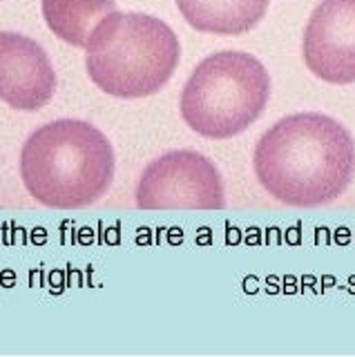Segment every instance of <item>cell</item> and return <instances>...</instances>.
Masks as SVG:
<instances>
[{
	"label": "cell",
	"mask_w": 355,
	"mask_h": 357,
	"mask_svg": "<svg viewBox=\"0 0 355 357\" xmlns=\"http://www.w3.org/2000/svg\"><path fill=\"white\" fill-rule=\"evenodd\" d=\"M114 11V0H43L47 27L74 47H87L94 29Z\"/></svg>",
	"instance_id": "cell-9"
},
{
	"label": "cell",
	"mask_w": 355,
	"mask_h": 357,
	"mask_svg": "<svg viewBox=\"0 0 355 357\" xmlns=\"http://www.w3.org/2000/svg\"><path fill=\"white\" fill-rule=\"evenodd\" d=\"M269 96L271 76L255 56L217 52L195 67L179 109L192 132L206 139H230L262 116Z\"/></svg>",
	"instance_id": "cell-4"
},
{
	"label": "cell",
	"mask_w": 355,
	"mask_h": 357,
	"mask_svg": "<svg viewBox=\"0 0 355 357\" xmlns=\"http://www.w3.org/2000/svg\"><path fill=\"white\" fill-rule=\"evenodd\" d=\"M20 178L47 208H85L114 181V150L103 132L76 119L38 128L20 152Z\"/></svg>",
	"instance_id": "cell-2"
},
{
	"label": "cell",
	"mask_w": 355,
	"mask_h": 357,
	"mask_svg": "<svg viewBox=\"0 0 355 357\" xmlns=\"http://www.w3.org/2000/svg\"><path fill=\"white\" fill-rule=\"evenodd\" d=\"M302 54L319 81L355 83V0H322L306 22Z\"/></svg>",
	"instance_id": "cell-6"
},
{
	"label": "cell",
	"mask_w": 355,
	"mask_h": 357,
	"mask_svg": "<svg viewBox=\"0 0 355 357\" xmlns=\"http://www.w3.org/2000/svg\"><path fill=\"white\" fill-rule=\"evenodd\" d=\"M85 67L101 92L116 98H146L170 81L181 47L163 20L139 11H114L87 43Z\"/></svg>",
	"instance_id": "cell-3"
},
{
	"label": "cell",
	"mask_w": 355,
	"mask_h": 357,
	"mask_svg": "<svg viewBox=\"0 0 355 357\" xmlns=\"http://www.w3.org/2000/svg\"><path fill=\"white\" fill-rule=\"evenodd\" d=\"M137 206L141 210H221L226 206L224 181L204 154L168 152L143 170Z\"/></svg>",
	"instance_id": "cell-5"
},
{
	"label": "cell",
	"mask_w": 355,
	"mask_h": 357,
	"mask_svg": "<svg viewBox=\"0 0 355 357\" xmlns=\"http://www.w3.org/2000/svg\"><path fill=\"white\" fill-rule=\"evenodd\" d=\"M271 0H176L181 16L197 31L239 36L259 25Z\"/></svg>",
	"instance_id": "cell-8"
},
{
	"label": "cell",
	"mask_w": 355,
	"mask_h": 357,
	"mask_svg": "<svg viewBox=\"0 0 355 357\" xmlns=\"http://www.w3.org/2000/svg\"><path fill=\"white\" fill-rule=\"evenodd\" d=\"M56 92L50 56L23 33L0 31V100L23 112L45 107Z\"/></svg>",
	"instance_id": "cell-7"
},
{
	"label": "cell",
	"mask_w": 355,
	"mask_h": 357,
	"mask_svg": "<svg viewBox=\"0 0 355 357\" xmlns=\"http://www.w3.org/2000/svg\"><path fill=\"white\" fill-rule=\"evenodd\" d=\"M257 181L273 199L315 208L344 195L355 174L351 132L317 112L284 116L255 145Z\"/></svg>",
	"instance_id": "cell-1"
}]
</instances>
